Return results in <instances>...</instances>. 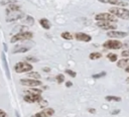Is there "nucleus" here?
Masks as SVG:
<instances>
[{"label":"nucleus","instance_id":"nucleus-1","mask_svg":"<svg viewBox=\"0 0 129 117\" xmlns=\"http://www.w3.org/2000/svg\"><path fill=\"white\" fill-rule=\"evenodd\" d=\"M110 13L113 15H116L122 19H129V10L124 9V8H117V7H112L109 9Z\"/></svg>","mask_w":129,"mask_h":117},{"label":"nucleus","instance_id":"nucleus-2","mask_svg":"<svg viewBox=\"0 0 129 117\" xmlns=\"http://www.w3.org/2000/svg\"><path fill=\"white\" fill-rule=\"evenodd\" d=\"M14 70L16 73H25L32 70V66L25 62H19L14 66Z\"/></svg>","mask_w":129,"mask_h":117},{"label":"nucleus","instance_id":"nucleus-3","mask_svg":"<svg viewBox=\"0 0 129 117\" xmlns=\"http://www.w3.org/2000/svg\"><path fill=\"white\" fill-rule=\"evenodd\" d=\"M22 17H23V13L20 10H17V11L6 10V20L7 21H14V20H17Z\"/></svg>","mask_w":129,"mask_h":117},{"label":"nucleus","instance_id":"nucleus-4","mask_svg":"<svg viewBox=\"0 0 129 117\" xmlns=\"http://www.w3.org/2000/svg\"><path fill=\"white\" fill-rule=\"evenodd\" d=\"M32 37V33L31 32H20L17 33L15 35H13L11 37V42H16L18 40H24V39H29Z\"/></svg>","mask_w":129,"mask_h":117},{"label":"nucleus","instance_id":"nucleus-5","mask_svg":"<svg viewBox=\"0 0 129 117\" xmlns=\"http://www.w3.org/2000/svg\"><path fill=\"white\" fill-rule=\"evenodd\" d=\"M96 20L100 21H116V18L111 13H99L96 15Z\"/></svg>","mask_w":129,"mask_h":117},{"label":"nucleus","instance_id":"nucleus-6","mask_svg":"<svg viewBox=\"0 0 129 117\" xmlns=\"http://www.w3.org/2000/svg\"><path fill=\"white\" fill-rule=\"evenodd\" d=\"M104 46L107 48H113V49H118L122 46V43L118 40H108L104 43Z\"/></svg>","mask_w":129,"mask_h":117},{"label":"nucleus","instance_id":"nucleus-7","mask_svg":"<svg viewBox=\"0 0 129 117\" xmlns=\"http://www.w3.org/2000/svg\"><path fill=\"white\" fill-rule=\"evenodd\" d=\"M20 83L24 86H28V87H36L39 86L41 83L37 80H31V79H21Z\"/></svg>","mask_w":129,"mask_h":117},{"label":"nucleus","instance_id":"nucleus-8","mask_svg":"<svg viewBox=\"0 0 129 117\" xmlns=\"http://www.w3.org/2000/svg\"><path fill=\"white\" fill-rule=\"evenodd\" d=\"M97 26H99L102 29H111V30H114L116 28V25L110 23L109 21H99L97 22Z\"/></svg>","mask_w":129,"mask_h":117},{"label":"nucleus","instance_id":"nucleus-9","mask_svg":"<svg viewBox=\"0 0 129 117\" xmlns=\"http://www.w3.org/2000/svg\"><path fill=\"white\" fill-rule=\"evenodd\" d=\"M107 35H108L109 37L122 38V37L127 36V33H126V32H123V31H115V30H112V31H109V32L107 33Z\"/></svg>","mask_w":129,"mask_h":117},{"label":"nucleus","instance_id":"nucleus-10","mask_svg":"<svg viewBox=\"0 0 129 117\" xmlns=\"http://www.w3.org/2000/svg\"><path fill=\"white\" fill-rule=\"evenodd\" d=\"M2 62H3V67H4V70H5V74H6V77L7 79H10V72H9V68H8V64H7V61H6V55L4 52H2Z\"/></svg>","mask_w":129,"mask_h":117},{"label":"nucleus","instance_id":"nucleus-11","mask_svg":"<svg viewBox=\"0 0 129 117\" xmlns=\"http://www.w3.org/2000/svg\"><path fill=\"white\" fill-rule=\"evenodd\" d=\"M99 2L102 3H109V4H113V5H120V6H126L127 3L125 2H121L120 0H98Z\"/></svg>","mask_w":129,"mask_h":117},{"label":"nucleus","instance_id":"nucleus-12","mask_svg":"<svg viewBox=\"0 0 129 117\" xmlns=\"http://www.w3.org/2000/svg\"><path fill=\"white\" fill-rule=\"evenodd\" d=\"M76 38L78 40H82V41H90L91 40V36L86 34V33H77L76 34Z\"/></svg>","mask_w":129,"mask_h":117},{"label":"nucleus","instance_id":"nucleus-13","mask_svg":"<svg viewBox=\"0 0 129 117\" xmlns=\"http://www.w3.org/2000/svg\"><path fill=\"white\" fill-rule=\"evenodd\" d=\"M40 99V97L39 96H35V95H26L25 97H24V101H26V102H28V103H33V102H35V101H38Z\"/></svg>","mask_w":129,"mask_h":117},{"label":"nucleus","instance_id":"nucleus-14","mask_svg":"<svg viewBox=\"0 0 129 117\" xmlns=\"http://www.w3.org/2000/svg\"><path fill=\"white\" fill-rule=\"evenodd\" d=\"M39 23H40L41 26H42L43 28H45V29H48V28L50 27V23H49V21H48L47 19H45V18L40 19V20H39Z\"/></svg>","mask_w":129,"mask_h":117},{"label":"nucleus","instance_id":"nucleus-15","mask_svg":"<svg viewBox=\"0 0 129 117\" xmlns=\"http://www.w3.org/2000/svg\"><path fill=\"white\" fill-rule=\"evenodd\" d=\"M28 50V47L26 46H16L13 49V53H17V52H25Z\"/></svg>","mask_w":129,"mask_h":117},{"label":"nucleus","instance_id":"nucleus-16","mask_svg":"<svg viewBox=\"0 0 129 117\" xmlns=\"http://www.w3.org/2000/svg\"><path fill=\"white\" fill-rule=\"evenodd\" d=\"M129 64V58H122L121 61H119L117 63V67L122 68V67H126Z\"/></svg>","mask_w":129,"mask_h":117},{"label":"nucleus","instance_id":"nucleus-17","mask_svg":"<svg viewBox=\"0 0 129 117\" xmlns=\"http://www.w3.org/2000/svg\"><path fill=\"white\" fill-rule=\"evenodd\" d=\"M29 95H35V96H39L41 94V91L40 90H37V89H31V90H27L26 91Z\"/></svg>","mask_w":129,"mask_h":117},{"label":"nucleus","instance_id":"nucleus-18","mask_svg":"<svg viewBox=\"0 0 129 117\" xmlns=\"http://www.w3.org/2000/svg\"><path fill=\"white\" fill-rule=\"evenodd\" d=\"M105 99L107 101H117V102L121 101V98L120 97H116V96H107Z\"/></svg>","mask_w":129,"mask_h":117},{"label":"nucleus","instance_id":"nucleus-19","mask_svg":"<svg viewBox=\"0 0 129 117\" xmlns=\"http://www.w3.org/2000/svg\"><path fill=\"white\" fill-rule=\"evenodd\" d=\"M61 37L64 38V39H72L73 38V35L70 32H62L61 33Z\"/></svg>","mask_w":129,"mask_h":117},{"label":"nucleus","instance_id":"nucleus-20","mask_svg":"<svg viewBox=\"0 0 129 117\" xmlns=\"http://www.w3.org/2000/svg\"><path fill=\"white\" fill-rule=\"evenodd\" d=\"M100 57H101V53H99V52H92L90 54L91 60H96V58H100Z\"/></svg>","mask_w":129,"mask_h":117},{"label":"nucleus","instance_id":"nucleus-21","mask_svg":"<svg viewBox=\"0 0 129 117\" xmlns=\"http://www.w3.org/2000/svg\"><path fill=\"white\" fill-rule=\"evenodd\" d=\"M107 57L109 58L110 62H115V61L117 60V55H116L115 53H109V54L107 55Z\"/></svg>","mask_w":129,"mask_h":117},{"label":"nucleus","instance_id":"nucleus-22","mask_svg":"<svg viewBox=\"0 0 129 117\" xmlns=\"http://www.w3.org/2000/svg\"><path fill=\"white\" fill-rule=\"evenodd\" d=\"M28 76H29L30 78H34V79H39V78H40V75H39L38 73H36V72L29 73V74H28Z\"/></svg>","mask_w":129,"mask_h":117},{"label":"nucleus","instance_id":"nucleus-23","mask_svg":"<svg viewBox=\"0 0 129 117\" xmlns=\"http://www.w3.org/2000/svg\"><path fill=\"white\" fill-rule=\"evenodd\" d=\"M25 22L31 25V24H33V22H34V20H33V18H32L31 16H27V17H26V19H25Z\"/></svg>","mask_w":129,"mask_h":117},{"label":"nucleus","instance_id":"nucleus-24","mask_svg":"<svg viewBox=\"0 0 129 117\" xmlns=\"http://www.w3.org/2000/svg\"><path fill=\"white\" fill-rule=\"evenodd\" d=\"M43 112H44L47 116H50V115H52V114H53V110H52V109H50V108H47V109L43 110Z\"/></svg>","mask_w":129,"mask_h":117},{"label":"nucleus","instance_id":"nucleus-25","mask_svg":"<svg viewBox=\"0 0 129 117\" xmlns=\"http://www.w3.org/2000/svg\"><path fill=\"white\" fill-rule=\"evenodd\" d=\"M32 117H48V116H47V115L42 111V112H40V113H36V114H35V115H33Z\"/></svg>","mask_w":129,"mask_h":117},{"label":"nucleus","instance_id":"nucleus-26","mask_svg":"<svg viewBox=\"0 0 129 117\" xmlns=\"http://www.w3.org/2000/svg\"><path fill=\"white\" fill-rule=\"evenodd\" d=\"M38 103H39V105H40L41 107H45V106L47 105V102H46V101H44V100H42L41 98L38 100Z\"/></svg>","mask_w":129,"mask_h":117},{"label":"nucleus","instance_id":"nucleus-27","mask_svg":"<svg viewBox=\"0 0 129 117\" xmlns=\"http://www.w3.org/2000/svg\"><path fill=\"white\" fill-rule=\"evenodd\" d=\"M56 80H57L58 83H62V82L64 81V77H63V75H58V76L56 77Z\"/></svg>","mask_w":129,"mask_h":117},{"label":"nucleus","instance_id":"nucleus-28","mask_svg":"<svg viewBox=\"0 0 129 117\" xmlns=\"http://www.w3.org/2000/svg\"><path fill=\"white\" fill-rule=\"evenodd\" d=\"M105 75H106V73H105V72H102V73H100V74H97V75H94V76H93V78H97V79H98V78H101V77H104Z\"/></svg>","mask_w":129,"mask_h":117},{"label":"nucleus","instance_id":"nucleus-29","mask_svg":"<svg viewBox=\"0 0 129 117\" xmlns=\"http://www.w3.org/2000/svg\"><path fill=\"white\" fill-rule=\"evenodd\" d=\"M16 1H14V0H3V1H1V4H7V3H10V4H12V3H15Z\"/></svg>","mask_w":129,"mask_h":117},{"label":"nucleus","instance_id":"nucleus-30","mask_svg":"<svg viewBox=\"0 0 129 117\" xmlns=\"http://www.w3.org/2000/svg\"><path fill=\"white\" fill-rule=\"evenodd\" d=\"M66 73H67V74H69L71 77H76V73H75V72H73V71H71V70H67V71H66Z\"/></svg>","mask_w":129,"mask_h":117},{"label":"nucleus","instance_id":"nucleus-31","mask_svg":"<svg viewBox=\"0 0 129 117\" xmlns=\"http://www.w3.org/2000/svg\"><path fill=\"white\" fill-rule=\"evenodd\" d=\"M26 58V61H29V62H37V58H34V57H31V56H27V57H25Z\"/></svg>","mask_w":129,"mask_h":117},{"label":"nucleus","instance_id":"nucleus-32","mask_svg":"<svg viewBox=\"0 0 129 117\" xmlns=\"http://www.w3.org/2000/svg\"><path fill=\"white\" fill-rule=\"evenodd\" d=\"M122 55H123V56H128V57H129V49L124 50V51L122 52Z\"/></svg>","mask_w":129,"mask_h":117},{"label":"nucleus","instance_id":"nucleus-33","mask_svg":"<svg viewBox=\"0 0 129 117\" xmlns=\"http://www.w3.org/2000/svg\"><path fill=\"white\" fill-rule=\"evenodd\" d=\"M5 116H6V113L3 110H0V117H5Z\"/></svg>","mask_w":129,"mask_h":117},{"label":"nucleus","instance_id":"nucleus-34","mask_svg":"<svg viewBox=\"0 0 129 117\" xmlns=\"http://www.w3.org/2000/svg\"><path fill=\"white\" fill-rule=\"evenodd\" d=\"M71 86H72V83L71 82H68L67 83V87H71Z\"/></svg>","mask_w":129,"mask_h":117},{"label":"nucleus","instance_id":"nucleus-35","mask_svg":"<svg viewBox=\"0 0 129 117\" xmlns=\"http://www.w3.org/2000/svg\"><path fill=\"white\" fill-rule=\"evenodd\" d=\"M3 46H4V51H5V50H7V45H6L5 43H4V45H3Z\"/></svg>","mask_w":129,"mask_h":117},{"label":"nucleus","instance_id":"nucleus-36","mask_svg":"<svg viewBox=\"0 0 129 117\" xmlns=\"http://www.w3.org/2000/svg\"><path fill=\"white\" fill-rule=\"evenodd\" d=\"M117 113H119V110H116V111L112 112V114H117Z\"/></svg>","mask_w":129,"mask_h":117},{"label":"nucleus","instance_id":"nucleus-37","mask_svg":"<svg viewBox=\"0 0 129 117\" xmlns=\"http://www.w3.org/2000/svg\"><path fill=\"white\" fill-rule=\"evenodd\" d=\"M15 115H16V117H20V116H19V114H18V112H17V111H16V112H15Z\"/></svg>","mask_w":129,"mask_h":117},{"label":"nucleus","instance_id":"nucleus-38","mask_svg":"<svg viewBox=\"0 0 129 117\" xmlns=\"http://www.w3.org/2000/svg\"><path fill=\"white\" fill-rule=\"evenodd\" d=\"M90 112H92V113H94V112H95V110H94V109H91V110H90Z\"/></svg>","mask_w":129,"mask_h":117},{"label":"nucleus","instance_id":"nucleus-39","mask_svg":"<svg viewBox=\"0 0 129 117\" xmlns=\"http://www.w3.org/2000/svg\"><path fill=\"white\" fill-rule=\"evenodd\" d=\"M126 72H128V73H129V67H128V68H126Z\"/></svg>","mask_w":129,"mask_h":117},{"label":"nucleus","instance_id":"nucleus-40","mask_svg":"<svg viewBox=\"0 0 129 117\" xmlns=\"http://www.w3.org/2000/svg\"><path fill=\"white\" fill-rule=\"evenodd\" d=\"M128 30H129V26H128Z\"/></svg>","mask_w":129,"mask_h":117},{"label":"nucleus","instance_id":"nucleus-41","mask_svg":"<svg viewBox=\"0 0 129 117\" xmlns=\"http://www.w3.org/2000/svg\"><path fill=\"white\" fill-rule=\"evenodd\" d=\"M127 81H128V82H129V79H128V80H127Z\"/></svg>","mask_w":129,"mask_h":117}]
</instances>
